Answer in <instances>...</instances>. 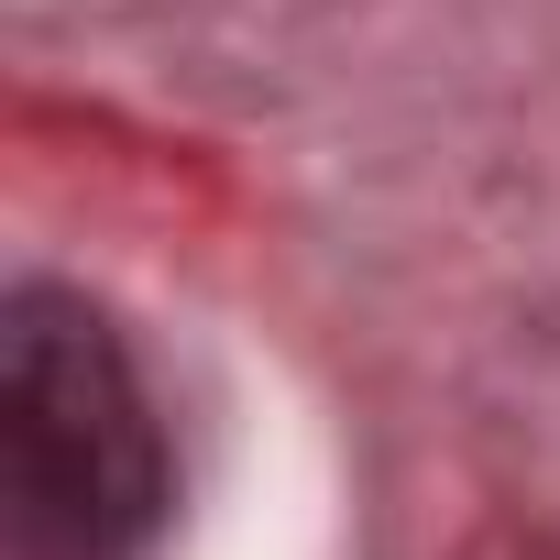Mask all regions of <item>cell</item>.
<instances>
[{
  "label": "cell",
  "mask_w": 560,
  "mask_h": 560,
  "mask_svg": "<svg viewBox=\"0 0 560 560\" xmlns=\"http://www.w3.org/2000/svg\"><path fill=\"white\" fill-rule=\"evenodd\" d=\"M0 483L23 560H132L176 505V451L132 341L45 275L0 298Z\"/></svg>",
  "instance_id": "6da1fadb"
}]
</instances>
